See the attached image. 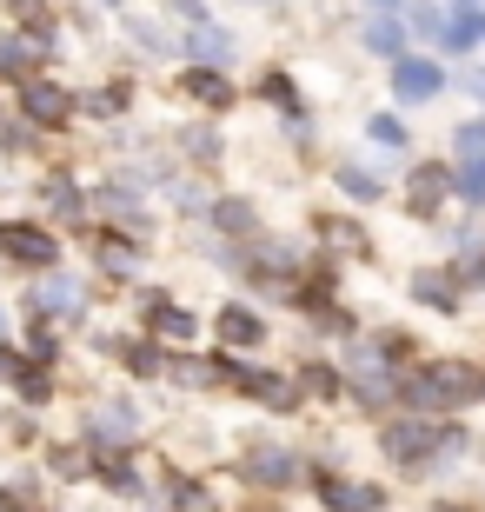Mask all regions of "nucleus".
Instances as JSON below:
<instances>
[{"mask_svg":"<svg viewBox=\"0 0 485 512\" xmlns=\"http://www.w3.org/2000/svg\"><path fill=\"white\" fill-rule=\"evenodd\" d=\"M479 393V373H466V366H426L419 380H412V399L419 406H459V399Z\"/></svg>","mask_w":485,"mask_h":512,"instance_id":"obj_1","label":"nucleus"},{"mask_svg":"<svg viewBox=\"0 0 485 512\" xmlns=\"http://www.w3.org/2000/svg\"><path fill=\"white\" fill-rule=\"evenodd\" d=\"M67 87H54V80H27L20 87V114H27V127H60L67 120Z\"/></svg>","mask_w":485,"mask_h":512,"instance_id":"obj_2","label":"nucleus"},{"mask_svg":"<svg viewBox=\"0 0 485 512\" xmlns=\"http://www.w3.org/2000/svg\"><path fill=\"white\" fill-rule=\"evenodd\" d=\"M0 253L20 266H54V233L40 227H0Z\"/></svg>","mask_w":485,"mask_h":512,"instance_id":"obj_3","label":"nucleus"},{"mask_svg":"<svg viewBox=\"0 0 485 512\" xmlns=\"http://www.w3.org/2000/svg\"><path fill=\"white\" fill-rule=\"evenodd\" d=\"M392 87H399V100H432L439 94V67H432V60H399Z\"/></svg>","mask_w":485,"mask_h":512,"instance_id":"obj_4","label":"nucleus"},{"mask_svg":"<svg viewBox=\"0 0 485 512\" xmlns=\"http://www.w3.org/2000/svg\"><path fill=\"white\" fill-rule=\"evenodd\" d=\"M34 306H40V313H67V320H74L80 306H87V293H80L74 280H47V286L34 293Z\"/></svg>","mask_w":485,"mask_h":512,"instance_id":"obj_5","label":"nucleus"},{"mask_svg":"<svg viewBox=\"0 0 485 512\" xmlns=\"http://www.w3.org/2000/svg\"><path fill=\"white\" fill-rule=\"evenodd\" d=\"M246 473L266 479V486H286V479H299V459H293V453H273V446H266V453L246 459Z\"/></svg>","mask_w":485,"mask_h":512,"instance_id":"obj_6","label":"nucleus"},{"mask_svg":"<svg viewBox=\"0 0 485 512\" xmlns=\"http://www.w3.org/2000/svg\"><path fill=\"white\" fill-rule=\"evenodd\" d=\"M446 180L452 173H439V167H419L412 173V213H432L439 200H446Z\"/></svg>","mask_w":485,"mask_h":512,"instance_id":"obj_7","label":"nucleus"},{"mask_svg":"<svg viewBox=\"0 0 485 512\" xmlns=\"http://www.w3.org/2000/svg\"><path fill=\"white\" fill-rule=\"evenodd\" d=\"M220 340H233V346H260V320H253L246 306H226V313H220Z\"/></svg>","mask_w":485,"mask_h":512,"instance_id":"obj_8","label":"nucleus"},{"mask_svg":"<svg viewBox=\"0 0 485 512\" xmlns=\"http://www.w3.org/2000/svg\"><path fill=\"white\" fill-rule=\"evenodd\" d=\"M326 506L333 512H379V493L373 486H326Z\"/></svg>","mask_w":485,"mask_h":512,"instance_id":"obj_9","label":"nucleus"},{"mask_svg":"<svg viewBox=\"0 0 485 512\" xmlns=\"http://www.w3.org/2000/svg\"><path fill=\"white\" fill-rule=\"evenodd\" d=\"M193 54H200V60H233V40H226L220 27H206V20H193Z\"/></svg>","mask_w":485,"mask_h":512,"instance_id":"obj_10","label":"nucleus"},{"mask_svg":"<svg viewBox=\"0 0 485 512\" xmlns=\"http://www.w3.org/2000/svg\"><path fill=\"white\" fill-rule=\"evenodd\" d=\"M187 94L206 100V107H226V100H233V87H226L220 74H206V67H200V74H187Z\"/></svg>","mask_w":485,"mask_h":512,"instance_id":"obj_11","label":"nucleus"},{"mask_svg":"<svg viewBox=\"0 0 485 512\" xmlns=\"http://www.w3.org/2000/svg\"><path fill=\"white\" fill-rule=\"evenodd\" d=\"M419 446H432L426 426H392V433H386V453L392 459H419Z\"/></svg>","mask_w":485,"mask_h":512,"instance_id":"obj_12","label":"nucleus"},{"mask_svg":"<svg viewBox=\"0 0 485 512\" xmlns=\"http://www.w3.org/2000/svg\"><path fill=\"white\" fill-rule=\"evenodd\" d=\"M27 67H34V40L0 34V74H27Z\"/></svg>","mask_w":485,"mask_h":512,"instance_id":"obj_13","label":"nucleus"},{"mask_svg":"<svg viewBox=\"0 0 485 512\" xmlns=\"http://www.w3.org/2000/svg\"><path fill=\"white\" fill-rule=\"evenodd\" d=\"M94 433L100 439H127L133 433V406H100V413H94Z\"/></svg>","mask_w":485,"mask_h":512,"instance_id":"obj_14","label":"nucleus"},{"mask_svg":"<svg viewBox=\"0 0 485 512\" xmlns=\"http://www.w3.org/2000/svg\"><path fill=\"white\" fill-rule=\"evenodd\" d=\"M153 333H160V340H187L193 320L180 313V306H160V313H153Z\"/></svg>","mask_w":485,"mask_h":512,"instance_id":"obj_15","label":"nucleus"},{"mask_svg":"<svg viewBox=\"0 0 485 512\" xmlns=\"http://www.w3.org/2000/svg\"><path fill=\"white\" fill-rule=\"evenodd\" d=\"M412 293H419L426 306H446L452 300V280H446V273H419V280H412Z\"/></svg>","mask_w":485,"mask_h":512,"instance_id":"obj_16","label":"nucleus"},{"mask_svg":"<svg viewBox=\"0 0 485 512\" xmlns=\"http://www.w3.org/2000/svg\"><path fill=\"white\" fill-rule=\"evenodd\" d=\"M339 187L353 193V200H379V180H373V173H359V167H346V173H339Z\"/></svg>","mask_w":485,"mask_h":512,"instance_id":"obj_17","label":"nucleus"},{"mask_svg":"<svg viewBox=\"0 0 485 512\" xmlns=\"http://www.w3.org/2000/svg\"><path fill=\"white\" fill-rule=\"evenodd\" d=\"M373 140H379V147H399V140H406V127H399L392 114H379V120H373Z\"/></svg>","mask_w":485,"mask_h":512,"instance_id":"obj_18","label":"nucleus"},{"mask_svg":"<svg viewBox=\"0 0 485 512\" xmlns=\"http://www.w3.org/2000/svg\"><path fill=\"white\" fill-rule=\"evenodd\" d=\"M459 193H466V200H485V160H472V167H466V180H459Z\"/></svg>","mask_w":485,"mask_h":512,"instance_id":"obj_19","label":"nucleus"},{"mask_svg":"<svg viewBox=\"0 0 485 512\" xmlns=\"http://www.w3.org/2000/svg\"><path fill=\"white\" fill-rule=\"evenodd\" d=\"M173 373H180V380H187V386H206V380H213V366H206V360H180V366H173Z\"/></svg>","mask_w":485,"mask_h":512,"instance_id":"obj_20","label":"nucleus"},{"mask_svg":"<svg viewBox=\"0 0 485 512\" xmlns=\"http://www.w3.org/2000/svg\"><path fill=\"white\" fill-rule=\"evenodd\" d=\"M459 147H466L472 160H479V153H485V120H472V127H459Z\"/></svg>","mask_w":485,"mask_h":512,"instance_id":"obj_21","label":"nucleus"},{"mask_svg":"<svg viewBox=\"0 0 485 512\" xmlns=\"http://www.w3.org/2000/svg\"><path fill=\"white\" fill-rule=\"evenodd\" d=\"M127 366H133V373H153V366H160V353H153V346H127Z\"/></svg>","mask_w":485,"mask_h":512,"instance_id":"obj_22","label":"nucleus"},{"mask_svg":"<svg viewBox=\"0 0 485 512\" xmlns=\"http://www.w3.org/2000/svg\"><path fill=\"white\" fill-rule=\"evenodd\" d=\"M220 227H253V207H240V200H233V207H220Z\"/></svg>","mask_w":485,"mask_h":512,"instance_id":"obj_23","label":"nucleus"},{"mask_svg":"<svg viewBox=\"0 0 485 512\" xmlns=\"http://www.w3.org/2000/svg\"><path fill=\"white\" fill-rule=\"evenodd\" d=\"M100 260H107V273H133V253H127V247H107Z\"/></svg>","mask_w":485,"mask_h":512,"instance_id":"obj_24","label":"nucleus"},{"mask_svg":"<svg viewBox=\"0 0 485 512\" xmlns=\"http://www.w3.org/2000/svg\"><path fill=\"white\" fill-rule=\"evenodd\" d=\"M54 466H60V473H87V453H67V446H60Z\"/></svg>","mask_w":485,"mask_h":512,"instance_id":"obj_25","label":"nucleus"},{"mask_svg":"<svg viewBox=\"0 0 485 512\" xmlns=\"http://www.w3.org/2000/svg\"><path fill=\"white\" fill-rule=\"evenodd\" d=\"M373 47H386V54L399 47V27H392V20H379V27H373Z\"/></svg>","mask_w":485,"mask_h":512,"instance_id":"obj_26","label":"nucleus"},{"mask_svg":"<svg viewBox=\"0 0 485 512\" xmlns=\"http://www.w3.org/2000/svg\"><path fill=\"white\" fill-rule=\"evenodd\" d=\"M479 34H485V14H479Z\"/></svg>","mask_w":485,"mask_h":512,"instance_id":"obj_27","label":"nucleus"},{"mask_svg":"<svg viewBox=\"0 0 485 512\" xmlns=\"http://www.w3.org/2000/svg\"><path fill=\"white\" fill-rule=\"evenodd\" d=\"M253 7H266V0H253Z\"/></svg>","mask_w":485,"mask_h":512,"instance_id":"obj_28","label":"nucleus"},{"mask_svg":"<svg viewBox=\"0 0 485 512\" xmlns=\"http://www.w3.org/2000/svg\"><path fill=\"white\" fill-rule=\"evenodd\" d=\"M479 386H485V380H479Z\"/></svg>","mask_w":485,"mask_h":512,"instance_id":"obj_29","label":"nucleus"}]
</instances>
